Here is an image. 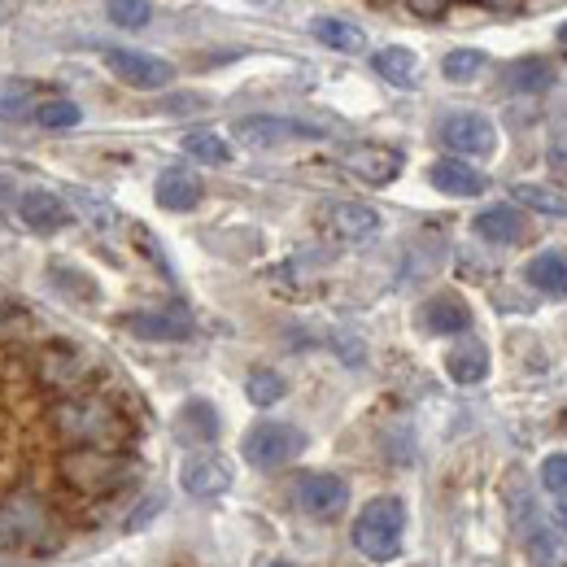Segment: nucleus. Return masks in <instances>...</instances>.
Returning a JSON list of instances; mask_svg holds the SVG:
<instances>
[{"label": "nucleus", "instance_id": "3", "mask_svg": "<svg viewBox=\"0 0 567 567\" xmlns=\"http://www.w3.org/2000/svg\"><path fill=\"white\" fill-rule=\"evenodd\" d=\"M58 472L62 481L71 485L74 494H114L123 481H127V458L118 450H101V445H71L62 458H58Z\"/></svg>", "mask_w": 567, "mask_h": 567}, {"label": "nucleus", "instance_id": "29", "mask_svg": "<svg viewBox=\"0 0 567 567\" xmlns=\"http://www.w3.org/2000/svg\"><path fill=\"white\" fill-rule=\"evenodd\" d=\"M105 13L123 31H144L153 18V0H105Z\"/></svg>", "mask_w": 567, "mask_h": 567}, {"label": "nucleus", "instance_id": "30", "mask_svg": "<svg viewBox=\"0 0 567 567\" xmlns=\"http://www.w3.org/2000/svg\"><path fill=\"white\" fill-rule=\"evenodd\" d=\"M35 118H40V127H49V132H71V127L83 123V110H79L74 101H62V96H58V101L40 105Z\"/></svg>", "mask_w": 567, "mask_h": 567}, {"label": "nucleus", "instance_id": "5", "mask_svg": "<svg viewBox=\"0 0 567 567\" xmlns=\"http://www.w3.org/2000/svg\"><path fill=\"white\" fill-rule=\"evenodd\" d=\"M441 144L450 153H467V157H489L497 148V127L489 114L481 110H454L441 118Z\"/></svg>", "mask_w": 567, "mask_h": 567}, {"label": "nucleus", "instance_id": "36", "mask_svg": "<svg viewBox=\"0 0 567 567\" xmlns=\"http://www.w3.org/2000/svg\"><path fill=\"white\" fill-rule=\"evenodd\" d=\"M476 4H485V9H494V13H515L524 0H476Z\"/></svg>", "mask_w": 567, "mask_h": 567}, {"label": "nucleus", "instance_id": "20", "mask_svg": "<svg viewBox=\"0 0 567 567\" xmlns=\"http://www.w3.org/2000/svg\"><path fill=\"white\" fill-rule=\"evenodd\" d=\"M472 227L489 245H519L524 240V214L515 210V206H489V210L476 214Z\"/></svg>", "mask_w": 567, "mask_h": 567}, {"label": "nucleus", "instance_id": "12", "mask_svg": "<svg viewBox=\"0 0 567 567\" xmlns=\"http://www.w3.org/2000/svg\"><path fill=\"white\" fill-rule=\"evenodd\" d=\"M323 223H328V231H332L337 240H346V245H367V240H375L380 227H384L380 210H371V206H362V202H337V206H328V210H323Z\"/></svg>", "mask_w": 567, "mask_h": 567}, {"label": "nucleus", "instance_id": "28", "mask_svg": "<svg viewBox=\"0 0 567 567\" xmlns=\"http://www.w3.org/2000/svg\"><path fill=\"white\" fill-rule=\"evenodd\" d=\"M184 153L193 162H206V166H227L231 162V144L223 141V136H214V132H188L184 136Z\"/></svg>", "mask_w": 567, "mask_h": 567}, {"label": "nucleus", "instance_id": "37", "mask_svg": "<svg viewBox=\"0 0 567 567\" xmlns=\"http://www.w3.org/2000/svg\"><path fill=\"white\" fill-rule=\"evenodd\" d=\"M555 40H559V49H567V22L559 27V31H555Z\"/></svg>", "mask_w": 567, "mask_h": 567}, {"label": "nucleus", "instance_id": "7", "mask_svg": "<svg viewBox=\"0 0 567 567\" xmlns=\"http://www.w3.org/2000/svg\"><path fill=\"white\" fill-rule=\"evenodd\" d=\"M35 375H40V384L49 389V393H58V398H71L79 393L87 380H92V362L79 354L74 346H49L40 362H35Z\"/></svg>", "mask_w": 567, "mask_h": 567}, {"label": "nucleus", "instance_id": "35", "mask_svg": "<svg viewBox=\"0 0 567 567\" xmlns=\"http://www.w3.org/2000/svg\"><path fill=\"white\" fill-rule=\"evenodd\" d=\"M550 171L567 175V136H555V144H550Z\"/></svg>", "mask_w": 567, "mask_h": 567}, {"label": "nucleus", "instance_id": "17", "mask_svg": "<svg viewBox=\"0 0 567 567\" xmlns=\"http://www.w3.org/2000/svg\"><path fill=\"white\" fill-rule=\"evenodd\" d=\"M427 179H432V188L445 193V197H481V193L489 188V179H485L476 166L458 162V157H441V162H432Z\"/></svg>", "mask_w": 567, "mask_h": 567}, {"label": "nucleus", "instance_id": "16", "mask_svg": "<svg viewBox=\"0 0 567 567\" xmlns=\"http://www.w3.org/2000/svg\"><path fill=\"white\" fill-rule=\"evenodd\" d=\"M301 136H319V132L301 127V123H288V118H271V114H254V118L236 123V141L249 144V148H271V144L301 141Z\"/></svg>", "mask_w": 567, "mask_h": 567}, {"label": "nucleus", "instance_id": "9", "mask_svg": "<svg viewBox=\"0 0 567 567\" xmlns=\"http://www.w3.org/2000/svg\"><path fill=\"white\" fill-rule=\"evenodd\" d=\"M341 166H346L354 179H362V184L384 188V184H393V179L402 175V153L389 148V144H350V148L341 153Z\"/></svg>", "mask_w": 567, "mask_h": 567}, {"label": "nucleus", "instance_id": "23", "mask_svg": "<svg viewBox=\"0 0 567 567\" xmlns=\"http://www.w3.org/2000/svg\"><path fill=\"white\" fill-rule=\"evenodd\" d=\"M175 432H179V441L210 445L214 436H218V415H214V406L202 402V398L184 402V411H179V420H175Z\"/></svg>", "mask_w": 567, "mask_h": 567}, {"label": "nucleus", "instance_id": "38", "mask_svg": "<svg viewBox=\"0 0 567 567\" xmlns=\"http://www.w3.org/2000/svg\"><path fill=\"white\" fill-rule=\"evenodd\" d=\"M559 524H564V528H567V502H564V506H559Z\"/></svg>", "mask_w": 567, "mask_h": 567}, {"label": "nucleus", "instance_id": "11", "mask_svg": "<svg viewBox=\"0 0 567 567\" xmlns=\"http://www.w3.org/2000/svg\"><path fill=\"white\" fill-rule=\"evenodd\" d=\"M231 463L223 458V454H193L188 463H184V472H179V485H184V494L188 497H218L231 489Z\"/></svg>", "mask_w": 567, "mask_h": 567}, {"label": "nucleus", "instance_id": "32", "mask_svg": "<svg viewBox=\"0 0 567 567\" xmlns=\"http://www.w3.org/2000/svg\"><path fill=\"white\" fill-rule=\"evenodd\" d=\"M542 485H546L550 494H567V454H550V458L542 463Z\"/></svg>", "mask_w": 567, "mask_h": 567}, {"label": "nucleus", "instance_id": "39", "mask_svg": "<svg viewBox=\"0 0 567 567\" xmlns=\"http://www.w3.org/2000/svg\"><path fill=\"white\" fill-rule=\"evenodd\" d=\"M262 567H292V564H284V559H276V564H262Z\"/></svg>", "mask_w": 567, "mask_h": 567}, {"label": "nucleus", "instance_id": "15", "mask_svg": "<svg viewBox=\"0 0 567 567\" xmlns=\"http://www.w3.org/2000/svg\"><path fill=\"white\" fill-rule=\"evenodd\" d=\"M420 319H424V328L432 337H463V332L472 328V310H467V301H463L458 292H436V297H427Z\"/></svg>", "mask_w": 567, "mask_h": 567}, {"label": "nucleus", "instance_id": "18", "mask_svg": "<svg viewBox=\"0 0 567 567\" xmlns=\"http://www.w3.org/2000/svg\"><path fill=\"white\" fill-rule=\"evenodd\" d=\"M153 197H157V206H162V210L184 214L202 202V179H197L193 171H184V166H171V171H162V175H157Z\"/></svg>", "mask_w": 567, "mask_h": 567}, {"label": "nucleus", "instance_id": "33", "mask_svg": "<svg viewBox=\"0 0 567 567\" xmlns=\"http://www.w3.org/2000/svg\"><path fill=\"white\" fill-rule=\"evenodd\" d=\"M31 114V87H13L9 96H0V118H27Z\"/></svg>", "mask_w": 567, "mask_h": 567}, {"label": "nucleus", "instance_id": "31", "mask_svg": "<svg viewBox=\"0 0 567 567\" xmlns=\"http://www.w3.org/2000/svg\"><path fill=\"white\" fill-rule=\"evenodd\" d=\"M441 71H445V79H454V83H467V79H476V74L485 71V53L481 49H454V53H445Z\"/></svg>", "mask_w": 567, "mask_h": 567}, {"label": "nucleus", "instance_id": "19", "mask_svg": "<svg viewBox=\"0 0 567 567\" xmlns=\"http://www.w3.org/2000/svg\"><path fill=\"white\" fill-rule=\"evenodd\" d=\"M445 375H450L454 384H481V380L489 375V350H485V341L463 337L458 346H450V354H445Z\"/></svg>", "mask_w": 567, "mask_h": 567}, {"label": "nucleus", "instance_id": "2", "mask_svg": "<svg viewBox=\"0 0 567 567\" xmlns=\"http://www.w3.org/2000/svg\"><path fill=\"white\" fill-rule=\"evenodd\" d=\"M406 537V502L402 497H371L354 519V550L371 564H393Z\"/></svg>", "mask_w": 567, "mask_h": 567}, {"label": "nucleus", "instance_id": "14", "mask_svg": "<svg viewBox=\"0 0 567 567\" xmlns=\"http://www.w3.org/2000/svg\"><path fill=\"white\" fill-rule=\"evenodd\" d=\"M18 218H22L31 231L53 236V231L71 227V206H66L58 193H49V188H31V193H22V202H18Z\"/></svg>", "mask_w": 567, "mask_h": 567}, {"label": "nucleus", "instance_id": "1", "mask_svg": "<svg viewBox=\"0 0 567 567\" xmlns=\"http://www.w3.org/2000/svg\"><path fill=\"white\" fill-rule=\"evenodd\" d=\"M53 427L66 445H101V450H118L127 436V420L110 402L87 398V393L62 398L53 406Z\"/></svg>", "mask_w": 567, "mask_h": 567}, {"label": "nucleus", "instance_id": "40", "mask_svg": "<svg viewBox=\"0 0 567 567\" xmlns=\"http://www.w3.org/2000/svg\"><path fill=\"white\" fill-rule=\"evenodd\" d=\"M564 424H567V420H564Z\"/></svg>", "mask_w": 567, "mask_h": 567}, {"label": "nucleus", "instance_id": "24", "mask_svg": "<svg viewBox=\"0 0 567 567\" xmlns=\"http://www.w3.org/2000/svg\"><path fill=\"white\" fill-rule=\"evenodd\" d=\"M315 40L319 44H328L332 53H367V31L354 27V22H346V18H319L315 22Z\"/></svg>", "mask_w": 567, "mask_h": 567}, {"label": "nucleus", "instance_id": "4", "mask_svg": "<svg viewBox=\"0 0 567 567\" xmlns=\"http://www.w3.org/2000/svg\"><path fill=\"white\" fill-rule=\"evenodd\" d=\"M306 450V432L297 424H280V420H262L245 432L240 441V454L249 467L258 472H276V467H288L297 454Z\"/></svg>", "mask_w": 567, "mask_h": 567}, {"label": "nucleus", "instance_id": "34", "mask_svg": "<svg viewBox=\"0 0 567 567\" xmlns=\"http://www.w3.org/2000/svg\"><path fill=\"white\" fill-rule=\"evenodd\" d=\"M406 4H411L415 18H441L450 9V0H406Z\"/></svg>", "mask_w": 567, "mask_h": 567}, {"label": "nucleus", "instance_id": "10", "mask_svg": "<svg viewBox=\"0 0 567 567\" xmlns=\"http://www.w3.org/2000/svg\"><path fill=\"white\" fill-rule=\"evenodd\" d=\"M346 502H350V485L341 476H332V472H310V476L297 481V506L306 515H315V519L341 515Z\"/></svg>", "mask_w": 567, "mask_h": 567}, {"label": "nucleus", "instance_id": "25", "mask_svg": "<svg viewBox=\"0 0 567 567\" xmlns=\"http://www.w3.org/2000/svg\"><path fill=\"white\" fill-rule=\"evenodd\" d=\"M511 197H515L519 206H528V210H537V214L567 218V193H555V188H546V184H515V188H511Z\"/></svg>", "mask_w": 567, "mask_h": 567}, {"label": "nucleus", "instance_id": "21", "mask_svg": "<svg viewBox=\"0 0 567 567\" xmlns=\"http://www.w3.org/2000/svg\"><path fill=\"white\" fill-rule=\"evenodd\" d=\"M524 280L533 284L537 292H546V297H567V258L555 254V249L537 254V258L524 267Z\"/></svg>", "mask_w": 567, "mask_h": 567}, {"label": "nucleus", "instance_id": "8", "mask_svg": "<svg viewBox=\"0 0 567 567\" xmlns=\"http://www.w3.org/2000/svg\"><path fill=\"white\" fill-rule=\"evenodd\" d=\"M105 66L118 74L127 87H141V92L171 87V79H175L171 62H162L153 53H141V49H105Z\"/></svg>", "mask_w": 567, "mask_h": 567}, {"label": "nucleus", "instance_id": "27", "mask_svg": "<svg viewBox=\"0 0 567 567\" xmlns=\"http://www.w3.org/2000/svg\"><path fill=\"white\" fill-rule=\"evenodd\" d=\"M284 393H288V380H284L280 371H271V367H258L245 380V398L254 406H276V402H284Z\"/></svg>", "mask_w": 567, "mask_h": 567}, {"label": "nucleus", "instance_id": "6", "mask_svg": "<svg viewBox=\"0 0 567 567\" xmlns=\"http://www.w3.org/2000/svg\"><path fill=\"white\" fill-rule=\"evenodd\" d=\"M49 524V511L44 502L31 494H18L9 502H0V555H13V550H27Z\"/></svg>", "mask_w": 567, "mask_h": 567}, {"label": "nucleus", "instance_id": "13", "mask_svg": "<svg viewBox=\"0 0 567 567\" xmlns=\"http://www.w3.org/2000/svg\"><path fill=\"white\" fill-rule=\"evenodd\" d=\"M123 328L141 341H188L197 323L188 310H136L123 319Z\"/></svg>", "mask_w": 567, "mask_h": 567}, {"label": "nucleus", "instance_id": "26", "mask_svg": "<svg viewBox=\"0 0 567 567\" xmlns=\"http://www.w3.org/2000/svg\"><path fill=\"white\" fill-rule=\"evenodd\" d=\"M506 83L515 92H546V87H555V66L542 62V58H524V62H515L506 71Z\"/></svg>", "mask_w": 567, "mask_h": 567}, {"label": "nucleus", "instance_id": "22", "mask_svg": "<svg viewBox=\"0 0 567 567\" xmlns=\"http://www.w3.org/2000/svg\"><path fill=\"white\" fill-rule=\"evenodd\" d=\"M371 66H375L380 79H389L393 87H411L415 74H420V53L406 49V44H389V49H380V53L371 58Z\"/></svg>", "mask_w": 567, "mask_h": 567}]
</instances>
